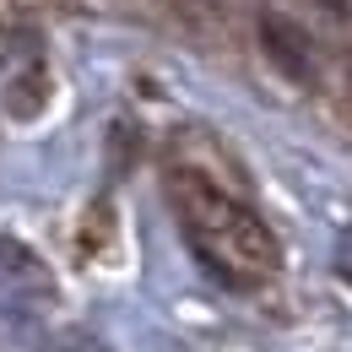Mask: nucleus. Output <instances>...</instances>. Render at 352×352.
<instances>
[{
  "instance_id": "obj_3",
  "label": "nucleus",
  "mask_w": 352,
  "mask_h": 352,
  "mask_svg": "<svg viewBox=\"0 0 352 352\" xmlns=\"http://www.w3.org/2000/svg\"><path fill=\"white\" fill-rule=\"evenodd\" d=\"M44 98H49L44 71H38V65H28V82H22V76L11 82V114H16V120H33V114L44 109Z\"/></svg>"
},
{
  "instance_id": "obj_1",
  "label": "nucleus",
  "mask_w": 352,
  "mask_h": 352,
  "mask_svg": "<svg viewBox=\"0 0 352 352\" xmlns=\"http://www.w3.org/2000/svg\"><path fill=\"white\" fill-rule=\"evenodd\" d=\"M168 201L184 228V244L195 250V261L217 276L222 287H261L265 276H276L282 244L261 222L250 201H239L233 190H222L217 179L195 163H174L168 174Z\"/></svg>"
},
{
  "instance_id": "obj_2",
  "label": "nucleus",
  "mask_w": 352,
  "mask_h": 352,
  "mask_svg": "<svg viewBox=\"0 0 352 352\" xmlns=\"http://www.w3.org/2000/svg\"><path fill=\"white\" fill-rule=\"evenodd\" d=\"M261 49L287 82H314V44H309V33L293 22V16L265 11L261 16Z\"/></svg>"
}]
</instances>
